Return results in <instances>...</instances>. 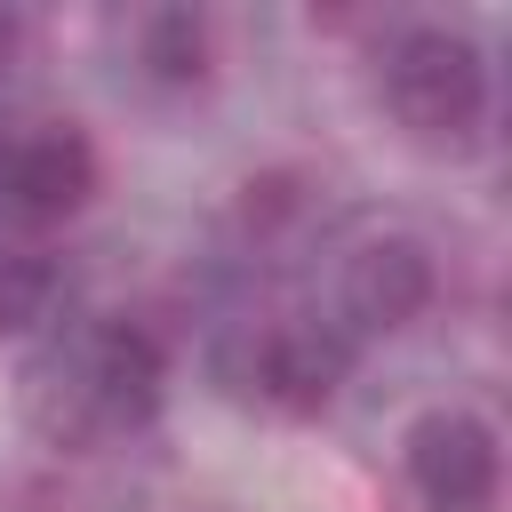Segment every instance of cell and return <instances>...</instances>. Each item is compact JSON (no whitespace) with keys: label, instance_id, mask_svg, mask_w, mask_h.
<instances>
[{"label":"cell","instance_id":"cell-2","mask_svg":"<svg viewBox=\"0 0 512 512\" xmlns=\"http://www.w3.org/2000/svg\"><path fill=\"white\" fill-rule=\"evenodd\" d=\"M376 88H384V112L416 144H472L480 120H488V56H480V40H464L448 24L392 32Z\"/></svg>","mask_w":512,"mask_h":512},{"label":"cell","instance_id":"cell-6","mask_svg":"<svg viewBox=\"0 0 512 512\" xmlns=\"http://www.w3.org/2000/svg\"><path fill=\"white\" fill-rule=\"evenodd\" d=\"M336 296H344V320H352V328L400 336V328H416V320L432 312L440 264H432V248H424L416 232H376V240H360V248L344 256Z\"/></svg>","mask_w":512,"mask_h":512},{"label":"cell","instance_id":"cell-4","mask_svg":"<svg viewBox=\"0 0 512 512\" xmlns=\"http://www.w3.org/2000/svg\"><path fill=\"white\" fill-rule=\"evenodd\" d=\"M96 192V144L72 120H24L0 136V216L16 224H64Z\"/></svg>","mask_w":512,"mask_h":512},{"label":"cell","instance_id":"cell-3","mask_svg":"<svg viewBox=\"0 0 512 512\" xmlns=\"http://www.w3.org/2000/svg\"><path fill=\"white\" fill-rule=\"evenodd\" d=\"M400 472L424 512H496V488H504L496 432L472 408H424L400 432Z\"/></svg>","mask_w":512,"mask_h":512},{"label":"cell","instance_id":"cell-7","mask_svg":"<svg viewBox=\"0 0 512 512\" xmlns=\"http://www.w3.org/2000/svg\"><path fill=\"white\" fill-rule=\"evenodd\" d=\"M56 304H64L56 256H40V248H0V344L40 336V328L56 320Z\"/></svg>","mask_w":512,"mask_h":512},{"label":"cell","instance_id":"cell-5","mask_svg":"<svg viewBox=\"0 0 512 512\" xmlns=\"http://www.w3.org/2000/svg\"><path fill=\"white\" fill-rule=\"evenodd\" d=\"M344 368H352V344L320 320H264L248 328V352H240V384L288 416H320L344 392Z\"/></svg>","mask_w":512,"mask_h":512},{"label":"cell","instance_id":"cell-10","mask_svg":"<svg viewBox=\"0 0 512 512\" xmlns=\"http://www.w3.org/2000/svg\"><path fill=\"white\" fill-rule=\"evenodd\" d=\"M16 48H24V24H16V16H8V8H0V72H8V64H16Z\"/></svg>","mask_w":512,"mask_h":512},{"label":"cell","instance_id":"cell-9","mask_svg":"<svg viewBox=\"0 0 512 512\" xmlns=\"http://www.w3.org/2000/svg\"><path fill=\"white\" fill-rule=\"evenodd\" d=\"M296 200H304V192H296V176H248V184H240V224H256V232H264V224L296 216Z\"/></svg>","mask_w":512,"mask_h":512},{"label":"cell","instance_id":"cell-1","mask_svg":"<svg viewBox=\"0 0 512 512\" xmlns=\"http://www.w3.org/2000/svg\"><path fill=\"white\" fill-rule=\"evenodd\" d=\"M168 392V352L144 320L112 312V320H88L72 344L40 352L32 376H24V416L48 448H96L104 432H136L152 424Z\"/></svg>","mask_w":512,"mask_h":512},{"label":"cell","instance_id":"cell-8","mask_svg":"<svg viewBox=\"0 0 512 512\" xmlns=\"http://www.w3.org/2000/svg\"><path fill=\"white\" fill-rule=\"evenodd\" d=\"M136 56H144V72H152L160 88H192V80H208V16H192V8H160V16H144Z\"/></svg>","mask_w":512,"mask_h":512}]
</instances>
